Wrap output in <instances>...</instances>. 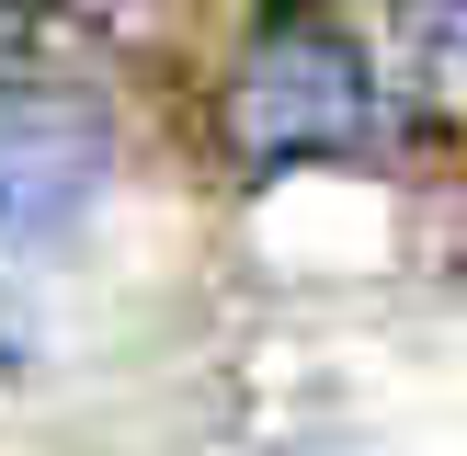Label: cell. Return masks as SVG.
<instances>
[{
	"label": "cell",
	"mask_w": 467,
	"mask_h": 456,
	"mask_svg": "<svg viewBox=\"0 0 467 456\" xmlns=\"http://www.w3.org/2000/svg\"><path fill=\"white\" fill-rule=\"evenodd\" d=\"M388 137H400L388 80L342 23H319V12L251 23L240 68H228V149H240V171L274 182V171H308V160H377Z\"/></svg>",
	"instance_id": "1"
},
{
	"label": "cell",
	"mask_w": 467,
	"mask_h": 456,
	"mask_svg": "<svg viewBox=\"0 0 467 456\" xmlns=\"http://www.w3.org/2000/svg\"><path fill=\"white\" fill-rule=\"evenodd\" d=\"M114 126L80 80H0V240H68L103 194Z\"/></svg>",
	"instance_id": "2"
},
{
	"label": "cell",
	"mask_w": 467,
	"mask_h": 456,
	"mask_svg": "<svg viewBox=\"0 0 467 456\" xmlns=\"http://www.w3.org/2000/svg\"><path fill=\"white\" fill-rule=\"evenodd\" d=\"M0 23H12V12H0Z\"/></svg>",
	"instance_id": "5"
},
{
	"label": "cell",
	"mask_w": 467,
	"mask_h": 456,
	"mask_svg": "<svg viewBox=\"0 0 467 456\" xmlns=\"http://www.w3.org/2000/svg\"><path fill=\"white\" fill-rule=\"evenodd\" d=\"M388 12H400V35L422 46L445 80H467V0H388Z\"/></svg>",
	"instance_id": "3"
},
{
	"label": "cell",
	"mask_w": 467,
	"mask_h": 456,
	"mask_svg": "<svg viewBox=\"0 0 467 456\" xmlns=\"http://www.w3.org/2000/svg\"><path fill=\"white\" fill-rule=\"evenodd\" d=\"M308 456H354V445H308Z\"/></svg>",
	"instance_id": "4"
}]
</instances>
